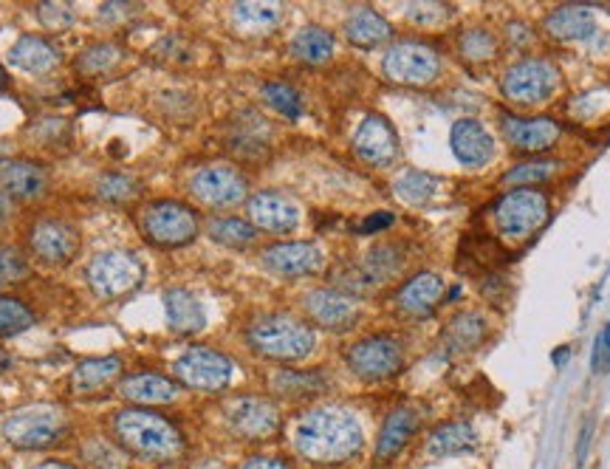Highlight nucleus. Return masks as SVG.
Here are the masks:
<instances>
[{
	"mask_svg": "<svg viewBox=\"0 0 610 469\" xmlns=\"http://www.w3.org/2000/svg\"><path fill=\"white\" fill-rule=\"evenodd\" d=\"M291 450L311 467H348L365 452V427L351 407L314 405L291 425Z\"/></svg>",
	"mask_w": 610,
	"mask_h": 469,
	"instance_id": "f257e3e1",
	"label": "nucleus"
},
{
	"mask_svg": "<svg viewBox=\"0 0 610 469\" xmlns=\"http://www.w3.org/2000/svg\"><path fill=\"white\" fill-rule=\"evenodd\" d=\"M111 438L125 456L151 463H176L187 456V436L153 407H122L111 416Z\"/></svg>",
	"mask_w": 610,
	"mask_h": 469,
	"instance_id": "f03ea898",
	"label": "nucleus"
},
{
	"mask_svg": "<svg viewBox=\"0 0 610 469\" xmlns=\"http://www.w3.org/2000/svg\"><path fill=\"white\" fill-rule=\"evenodd\" d=\"M246 345L269 362H302L317 348V334L291 314H263L246 329Z\"/></svg>",
	"mask_w": 610,
	"mask_h": 469,
	"instance_id": "7ed1b4c3",
	"label": "nucleus"
},
{
	"mask_svg": "<svg viewBox=\"0 0 610 469\" xmlns=\"http://www.w3.org/2000/svg\"><path fill=\"white\" fill-rule=\"evenodd\" d=\"M0 436L7 438V445H12L14 450H51V447L63 445V438L69 436V416L54 405L23 407L3 419Z\"/></svg>",
	"mask_w": 610,
	"mask_h": 469,
	"instance_id": "20e7f679",
	"label": "nucleus"
},
{
	"mask_svg": "<svg viewBox=\"0 0 610 469\" xmlns=\"http://www.w3.org/2000/svg\"><path fill=\"white\" fill-rule=\"evenodd\" d=\"M224 425L238 441L266 445L283 432V413L271 396L240 394L224 405Z\"/></svg>",
	"mask_w": 610,
	"mask_h": 469,
	"instance_id": "39448f33",
	"label": "nucleus"
},
{
	"mask_svg": "<svg viewBox=\"0 0 610 469\" xmlns=\"http://www.w3.org/2000/svg\"><path fill=\"white\" fill-rule=\"evenodd\" d=\"M85 280L100 300H122L145 283V263L125 249H111L91 260Z\"/></svg>",
	"mask_w": 610,
	"mask_h": 469,
	"instance_id": "423d86ee",
	"label": "nucleus"
},
{
	"mask_svg": "<svg viewBox=\"0 0 610 469\" xmlns=\"http://www.w3.org/2000/svg\"><path fill=\"white\" fill-rule=\"evenodd\" d=\"M560 85V69L548 58H523L511 65L500 80V94L511 105L531 108L551 100Z\"/></svg>",
	"mask_w": 610,
	"mask_h": 469,
	"instance_id": "0eeeda50",
	"label": "nucleus"
},
{
	"mask_svg": "<svg viewBox=\"0 0 610 469\" xmlns=\"http://www.w3.org/2000/svg\"><path fill=\"white\" fill-rule=\"evenodd\" d=\"M201 218L198 212L182 201H156L142 216V232L147 243L158 249L187 247L198 238Z\"/></svg>",
	"mask_w": 610,
	"mask_h": 469,
	"instance_id": "6e6552de",
	"label": "nucleus"
},
{
	"mask_svg": "<svg viewBox=\"0 0 610 469\" xmlns=\"http://www.w3.org/2000/svg\"><path fill=\"white\" fill-rule=\"evenodd\" d=\"M173 374L182 387L198 394H224L232 385L235 362L207 345H193L173 362Z\"/></svg>",
	"mask_w": 610,
	"mask_h": 469,
	"instance_id": "1a4fd4ad",
	"label": "nucleus"
},
{
	"mask_svg": "<svg viewBox=\"0 0 610 469\" xmlns=\"http://www.w3.org/2000/svg\"><path fill=\"white\" fill-rule=\"evenodd\" d=\"M441 54L435 45L424 40H399L384 51L382 71L391 83L399 85H430L441 76Z\"/></svg>",
	"mask_w": 610,
	"mask_h": 469,
	"instance_id": "9d476101",
	"label": "nucleus"
},
{
	"mask_svg": "<svg viewBox=\"0 0 610 469\" xmlns=\"http://www.w3.org/2000/svg\"><path fill=\"white\" fill-rule=\"evenodd\" d=\"M551 212V198L537 187H517L500 196L492 207L497 229L506 238H526V234L537 232L542 223L548 221Z\"/></svg>",
	"mask_w": 610,
	"mask_h": 469,
	"instance_id": "9b49d317",
	"label": "nucleus"
},
{
	"mask_svg": "<svg viewBox=\"0 0 610 469\" xmlns=\"http://www.w3.org/2000/svg\"><path fill=\"white\" fill-rule=\"evenodd\" d=\"M345 365L362 382H387L402 374L404 345L391 334H373L345 351Z\"/></svg>",
	"mask_w": 610,
	"mask_h": 469,
	"instance_id": "f8f14e48",
	"label": "nucleus"
},
{
	"mask_svg": "<svg viewBox=\"0 0 610 469\" xmlns=\"http://www.w3.org/2000/svg\"><path fill=\"white\" fill-rule=\"evenodd\" d=\"M189 192L204 207L224 210V207H235L244 201L249 192V181L232 165H207L189 178Z\"/></svg>",
	"mask_w": 610,
	"mask_h": 469,
	"instance_id": "ddd939ff",
	"label": "nucleus"
},
{
	"mask_svg": "<svg viewBox=\"0 0 610 469\" xmlns=\"http://www.w3.org/2000/svg\"><path fill=\"white\" fill-rule=\"evenodd\" d=\"M29 247L34 258L49 267H69L80 254L82 234L74 223L63 218H40L29 229Z\"/></svg>",
	"mask_w": 610,
	"mask_h": 469,
	"instance_id": "4468645a",
	"label": "nucleus"
},
{
	"mask_svg": "<svg viewBox=\"0 0 610 469\" xmlns=\"http://www.w3.org/2000/svg\"><path fill=\"white\" fill-rule=\"evenodd\" d=\"M302 309H306L311 323L325 331H334V334L351 331L359 323V317H362L359 300L340 292L337 285H325V289H314V292L306 294Z\"/></svg>",
	"mask_w": 610,
	"mask_h": 469,
	"instance_id": "2eb2a0df",
	"label": "nucleus"
},
{
	"mask_svg": "<svg viewBox=\"0 0 610 469\" xmlns=\"http://www.w3.org/2000/svg\"><path fill=\"white\" fill-rule=\"evenodd\" d=\"M260 263L266 267V272L277 274V278H311V274L322 272L325 254L311 241H283L266 247L260 252Z\"/></svg>",
	"mask_w": 610,
	"mask_h": 469,
	"instance_id": "dca6fc26",
	"label": "nucleus"
},
{
	"mask_svg": "<svg viewBox=\"0 0 610 469\" xmlns=\"http://www.w3.org/2000/svg\"><path fill=\"white\" fill-rule=\"evenodd\" d=\"M422 430V413L413 405H399L384 416L382 427H379L376 447H373V461L376 467H391Z\"/></svg>",
	"mask_w": 610,
	"mask_h": 469,
	"instance_id": "f3484780",
	"label": "nucleus"
},
{
	"mask_svg": "<svg viewBox=\"0 0 610 469\" xmlns=\"http://www.w3.org/2000/svg\"><path fill=\"white\" fill-rule=\"evenodd\" d=\"M353 153L371 167H391L399 159L396 127L382 114H368L353 134Z\"/></svg>",
	"mask_w": 610,
	"mask_h": 469,
	"instance_id": "a211bd4d",
	"label": "nucleus"
},
{
	"mask_svg": "<svg viewBox=\"0 0 610 469\" xmlns=\"http://www.w3.org/2000/svg\"><path fill=\"white\" fill-rule=\"evenodd\" d=\"M504 136L517 153H546L551 150L562 136L560 122L551 119V116H531V119H523V116L504 114Z\"/></svg>",
	"mask_w": 610,
	"mask_h": 469,
	"instance_id": "6ab92c4d",
	"label": "nucleus"
},
{
	"mask_svg": "<svg viewBox=\"0 0 610 469\" xmlns=\"http://www.w3.org/2000/svg\"><path fill=\"white\" fill-rule=\"evenodd\" d=\"M249 223L255 229H263L271 234H286L300 223V210L289 196L277 190H260L246 201Z\"/></svg>",
	"mask_w": 610,
	"mask_h": 469,
	"instance_id": "aec40b11",
	"label": "nucleus"
},
{
	"mask_svg": "<svg viewBox=\"0 0 610 469\" xmlns=\"http://www.w3.org/2000/svg\"><path fill=\"white\" fill-rule=\"evenodd\" d=\"M480 436L469 421L453 419L441 421L433 430L424 436L422 452L430 461H441V458H455V456H469V452L478 450Z\"/></svg>",
	"mask_w": 610,
	"mask_h": 469,
	"instance_id": "412c9836",
	"label": "nucleus"
},
{
	"mask_svg": "<svg viewBox=\"0 0 610 469\" xmlns=\"http://www.w3.org/2000/svg\"><path fill=\"white\" fill-rule=\"evenodd\" d=\"M449 145H453L455 159L466 167H484L495 156V139L478 119H458L449 131Z\"/></svg>",
	"mask_w": 610,
	"mask_h": 469,
	"instance_id": "4be33fe9",
	"label": "nucleus"
},
{
	"mask_svg": "<svg viewBox=\"0 0 610 469\" xmlns=\"http://www.w3.org/2000/svg\"><path fill=\"white\" fill-rule=\"evenodd\" d=\"M120 396L133 407H162L182 396V385L162 374H133L120 382Z\"/></svg>",
	"mask_w": 610,
	"mask_h": 469,
	"instance_id": "5701e85b",
	"label": "nucleus"
},
{
	"mask_svg": "<svg viewBox=\"0 0 610 469\" xmlns=\"http://www.w3.org/2000/svg\"><path fill=\"white\" fill-rule=\"evenodd\" d=\"M444 278L435 272H418L410 280H404L402 289L396 292L399 311L407 317H427L430 311L444 300Z\"/></svg>",
	"mask_w": 610,
	"mask_h": 469,
	"instance_id": "b1692460",
	"label": "nucleus"
},
{
	"mask_svg": "<svg viewBox=\"0 0 610 469\" xmlns=\"http://www.w3.org/2000/svg\"><path fill=\"white\" fill-rule=\"evenodd\" d=\"M49 187V173L38 161H3L0 165V192L18 201H34Z\"/></svg>",
	"mask_w": 610,
	"mask_h": 469,
	"instance_id": "393cba45",
	"label": "nucleus"
},
{
	"mask_svg": "<svg viewBox=\"0 0 610 469\" xmlns=\"http://www.w3.org/2000/svg\"><path fill=\"white\" fill-rule=\"evenodd\" d=\"M597 18L588 9V3H566V7L554 9L546 18V32L560 43H579V40H591L597 34Z\"/></svg>",
	"mask_w": 610,
	"mask_h": 469,
	"instance_id": "a878e982",
	"label": "nucleus"
},
{
	"mask_svg": "<svg viewBox=\"0 0 610 469\" xmlns=\"http://www.w3.org/2000/svg\"><path fill=\"white\" fill-rule=\"evenodd\" d=\"M122 376V359L120 356H91L82 359L74 371H71L69 387L76 396H91L105 390L107 385H114Z\"/></svg>",
	"mask_w": 610,
	"mask_h": 469,
	"instance_id": "bb28decb",
	"label": "nucleus"
},
{
	"mask_svg": "<svg viewBox=\"0 0 610 469\" xmlns=\"http://www.w3.org/2000/svg\"><path fill=\"white\" fill-rule=\"evenodd\" d=\"M164 314H167V325L176 331L178 336H193L204 331L207 325V314L198 298L187 289H167L164 292Z\"/></svg>",
	"mask_w": 610,
	"mask_h": 469,
	"instance_id": "cd10ccee",
	"label": "nucleus"
},
{
	"mask_svg": "<svg viewBox=\"0 0 610 469\" xmlns=\"http://www.w3.org/2000/svg\"><path fill=\"white\" fill-rule=\"evenodd\" d=\"M331 387L325 371H297L280 368L271 376V390L286 402H309L322 396Z\"/></svg>",
	"mask_w": 610,
	"mask_h": 469,
	"instance_id": "c85d7f7f",
	"label": "nucleus"
},
{
	"mask_svg": "<svg viewBox=\"0 0 610 469\" xmlns=\"http://www.w3.org/2000/svg\"><path fill=\"white\" fill-rule=\"evenodd\" d=\"M9 63L25 74H49L51 69H58L60 51L38 34H23L9 51Z\"/></svg>",
	"mask_w": 610,
	"mask_h": 469,
	"instance_id": "c756f323",
	"label": "nucleus"
},
{
	"mask_svg": "<svg viewBox=\"0 0 610 469\" xmlns=\"http://www.w3.org/2000/svg\"><path fill=\"white\" fill-rule=\"evenodd\" d=\"M345 38L351 40L356 49H376V45L387 43V40L393 38V29L376 9L359 7L348 14Z\"/></svg>",
	"mask_w": 610,
	"mask_h": 469,
	"instance_id": "7c9ffc66",
	"label": "nucleus"
},
{
	"mask_svg": "<svg viewBox=\"0 0 610 469\" xmlns=\"http://www.w3.org/2000/svg\"><path fill=\"white\" fill-rule=\"evenodd\" d=\"M489 334V323L478 311H461L444 329V345L455 354H469V351L480 348Z\"/></svg>",
	"mask_w": 610,
	"mask_h": 469,
	"instance_id": "2f4dec72",
	"label": "nucleus"
},
{
	"mask_svg": "<svg viewBox=\"0 0 610 469\" xmlns=\"http://www.w3.org/2000/svg\"><path fill=\"white\" fill-rule=\"evenodd\" d=\"M280 20H283L280 3H235L232 7V25L249 38L275 32Z\"/></svg>",
	"mask_w": 610,
	"mask_h": 469,
	"instance_id": "473e14b6",
	"label": "nucleus"
},
{
	"mask_svg": "<svg viewBox=\"0 0 610 469\" xmlns=\"http://www.w3.org/2000/svg\"><path fill=\"white\" fill-rule=\"evenodd\" d=\"M337 38L322 25H306L291 40V58L306 65H322L334 58Z\"/></svg>",
	"mask_w": 610,
	"mask_h": 469,
	"instance_id": "72a5a7b5",
	"label": "nucleus"
},
{
	"mask_svg": "<svg viewBox=\"0 0 610 469\" xmlns=\"http://www.w3.org/2000/svg\"><path fill=\"white\" fill-rule=\"evenodd\" d=\"M560 170H562L560 159H540V156H537V159H526L520 161V165L511 167V170L504 176V185L511 187V190H517V187L546 185V181H551Z\"/></svg>",
	"mask_w": 610,
	"mask_h": 469,
	"instance_id": "f704fd0d",
	"label": "nucleus"
},
{
	"mask_svg": "<svg viewBox=\"0 0 610 469\" xmlns=\"http://www.w3.org/2000/svg\"><path fill=\"white\" fill-rule=\"evenodd\" d=\"M207 232L215 243L229 249H246L258 241V229L244 218H213Z\"/></svg>",
	"mask_w": 610,
	"mask_h": 469,
	"instance_id": "c9c22d12",
	"label": "nucleus"
},
{
	"mask_svg": "<svg viewBox=\"0 0 610 469\" xmlns=\"http://www.w3.org/2000/svg\"><path fill=\"white\" fill-rule=\"evenodd\" d=\"M458 51L466 63H489L500 54V40L484 25H473L458 38Z\"/></svg>",
	"mask_w": 610,
	"mask_h": 469,
	"instance_id": "e433bc0d",
	"label": "nucleus"
},
{
	"mask_svg": "<svg viewBox=\"0 0 610 469\" xmlns=\"http://www.w3.org/2000/svg\"><path fill=\"white\" fill-rule=\"evenodd\" d=\"M120 63H122L120 45L94 43L89 45V49L80 51V58H76V71L89 76H100V74H107V71H114Z\"/></svg>",
	"mask_w": 610,
	"mask_h": 469,
	"instance_id": "4c0bfd02",
	"label": "nucleus"
},
{
	"mask_svg": "<svg viewBox=\"0 0 610 469\" xmlns=\"http://www.w3.org/2000/svg\"><path fill=\"white\" fill-rule=\"evenodd\" d=\"M38 323L34 311L12 294H0V336H18Z\"/></svg>",
	"mask_w": 610,
	"mask_h": 469,
	"instance_id": "58836bf2",
	"label": "nucleus"
},
{
	"mask_svg": "<svg viewBox=\"0 0 610 469\" xmlns=\"http://www.w3.org/2000/svg\"><path fill=\"white\" fill-rule=\"evenodd\" d=\"M142 187H138L136 178H131L127 173H102L100 181H96V196L105 204H127L136 201Z\"/></svg>",
	"mask_w": 610,
	"mask_h": 469,
	"instance_id": "ea45409f",
	"label": "nucleus"
},
{
	"mask_svg": "<svg viewBox=\"0 0 610 469\" xmlns=\"http://www.w3.org/2000/svg\"><path fill=\"white\" fill-rule=\"evenodd\" d=\"M393 192H396L399 201L418 207V204H427L430 198H433L435 181H433V176H427V173H422V170H404L402 176L396 178Z\"/></svg>",
	"mask_w": 610,
	"mask_h": 469,
	"instance_id": "a19ab883",
	"label": "nucleus"
},
{
	"mask_svg": "<svg viewBox=\"0 0 610 469\" xmlns=\"http://www.w3.org/2000/svg\"><path fill=\"white\" fill-rule=\"evenodd\" d=\"M260 96H263V102L271 111H277V114L286 116V119L294 122L302 116V96L300 91L291 88L289 83H266L263 88H260Z\"/></svg>",
	"mask_w": 610,
	"mask_h": 469,
	"instance_id": "79ce46f5",
	"label": "nucleus"
},
{
	"mask_svg": "<svg viewBox=\"0 0 610 469\" xmlns=\"http://www.w3.org/2000/svg\"><path fill=\"white\" fill-rule=\"evenodd\" d=\"M29 274V260L18 247H0V289L20 283Z\"/></svg>",
	"mask_w": 610,
	"mask_h": 469,
	"instance_id": "37998d69",
	"label": "nucleus"
},
{
	"mask_svg": "<svg viewBox=\"0 0 610 469\" xmlns=\"http://www.w3.org/2000/svg\"><path fill=\"white\" fill-rule=\"evenodd\" d=\"M38 18L51 32H63V29H69L74 23V12L65 3H40Z\"/></svg>",
	"mask_w": 610,
	"mask_h": 469,
	"instance_id": "c03bdc74",
	"label": "nucleus"
},
{
	"mask_svg": "<svg viewBox=\"0 0 610 469\" xmlns=\"http://www.w3.org/2000/svg\"><path fill=\"white\" fill-rule=\"evenodd\" d=\"M453 14V9L447 3H410L407 18L418 25H435L444 23V20Z\"/></svg>",
	"mask_w": 610,
	"mask_h": 469,
	"instance_id": "a18cd8bd",
	"label": "nucleus"
},
{
	"mask_svg": "<svg viewBox=\"0 0 610 469\" xmlns=\"http://www.w3.org/2000/svg\"><path fill=\"white\" fill-rule=\"evenodd\" d=\"M238 469H297V463L286 456H277V452H249L238 463Z\"/></svg>",
	"mask_w": 610,
	"mask_h": 469,
	"instance_id": "49530a36",
	"label": "nucleus"
},
{
	"mask_svg": "<svg viewBox=\"0 0 610 469\" xmlns=\"http://www.w3.org/2000/svg\"><path fill=\"white\" fill-rule=\"evenodd\" d=\"M591 368L597 376L610 374V325H604V329L597 334V340H593Z\"/></svg>",
	"mask_w": 610,
	"mask_h": 469,
	"instance_id": "de8ad7c7",
	"label": "nucleus"
},
{
	"mask_svg": "<svg viewBox=\"0 0 610 469\" xmlns=\"http://www.w3.org/2000/svg\"><path fill=\"white\" fill-rule=\"evenodd\" d=\"M138 12V7L136 3H102V9H100V18L105 20V23H120V20H125V18H133V14Z\"/></svg>",
	"mask_w": 610,
	"mask_h": 469,
	"instance_id": "09e8293b",
	"label": "nucleus"
},
{
	"mask_svg": "<svg viewBox=\"0 0 610 469\" xmlns=\"http://www.w3.org/2000/svg\"><path fill=\"white\" fill-rule=\"evenodd\" d=\"M393 216L391 212H373V216H368L365 221L359 223L356 232L359 234H373V232H384V229L391 227Z\"/></svg>",
	"mask_w": 610,
	"mask_h": 469,
	"instance_id": "8fccbe9b",
	"label": "nucleus"
},
{
	"mask_svg": "<svg viewBox=\"0 0 610 469\" xmlns=\"http://www.w3.org/2000/svg\"><path fill=\"white\" fill-rule=\"evenodd\" d=\"M591 438H593V425L586 421L582 430H579V445H577V467H586L588 450H591Z\"/></svg>",
	"mask_w": 610,
	"mask_h": 469,
	"instance_id": "3c124183",
	"label": "nucleus"
},
{
	"mask_svg": "<svg viewBox=\"0 0 610 469\" xmlns=\"http://www.w3.org/2000/svg\"><path fill=\"white\" fill-rule=\"evenodd\" d=\"M9 216H12V198L7 192H0V223L7 221Z\"/></svg>",
	"mask_w": 610,
	"mask_h": 469,
	"instance_id": "603ef678",
	"label": "nucleus"
},
{
	"mask_svg": "<svg viewBox=\"0 0 610 469\" xmlns=\"http://www.w3.org/2000/svg\"><path fill=\"white\" fill-rule=\"evenodd\" d=\"M568 356H571V348H568V345H562V348L554 351L551 359H554V365H557V368H562V362H566Z\"/></svg>",
	"mask_w": 610,
	"mask_h": 469,
	"instance_id": "864d4df0",
	"label": "nucleus"
},
{
	"mask_svg": "<svg viewBox=\"0 0 610 469\" xmlns=\"http://www.w3.org/2000/svg\"><path fill=\"white\" fill-rule=\"evenodd\" d=\"M32 469H76V467H71V463H65V461H43Z\"/></svg>",
	"mask_w": 610,
	"mask_h": 469,
	"instance_id": "5fc2aeb1",
	"label": "nucleus"
},
{
	"mask_svg": "<svg viewBox=\"0 0 610 469\" xmlns=\"http://www.w3.org/2000/svg\"><path fill=\"white\" fill-rule=\"evenodd\" d=\"M9 85V76H7V71H3V65H0V88H7Z\"/></svg>",
	"mask_w": 610,
	"mask_h": 469,
	"instance_id": "6e6d98bb",
	"label": "nucleus"
},
{
	"mask_svg": "<svg viewBox=\"0 0 610 469\" xmlns=\"http://www.w3.org/2000/svg\"><path fill=\"white\" fill-rule=\"evenodd\" d=\"M198 469H227V467H220V463H204V467H198Z\"/></svg>",
	"mask_w": 610,
	"mask_h": 469,
	"instance_id": "4d7b16f0",
	"label": "nucleus"
}]
</instances>
